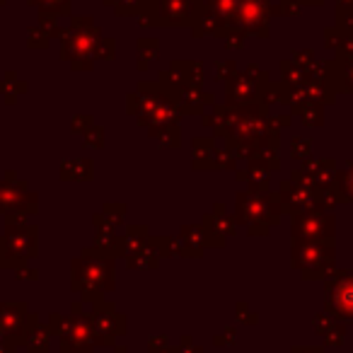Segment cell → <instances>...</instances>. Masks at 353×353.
Segmentation results:
<instances>
[{
  "instance_id": "1",
  "label": "cell",
  "mask_w": 353,
  "mask_h": 353,
  "mask_svg": "<svg viewBox=\"0 0 353 353\" xmlns=\"http://www.w3.org/2000/svg\"><path fill=\"white\" fill-rule=\"evenodd\" d=\"M157 17L162 25H189L201 17V0H157Z\"/></svg>"
},
{
  "instance_id": "2",
  "label": "cell",
  "mask_w": 353,
  "mask_h": 353,
  "mask_svg": "<svg viewBox=\"0 0 353 353\" xmlns=\"http://www.w3.org/2000/svg\"><path fill=\"white\" fill-rule=\"evenodd\" d=\"M112 6H117V12H136L138 8L145 6V0H107Z\"/></svg>"
},
{
  "instance_id": "3",
  "label": "cell",
  "mask_w": 353,
  "mask_h": 353,
  "mask_svg": "<svg viewBox=\"0 0 353 353\" xmlns=\"http://www.w3.org/2000/svg\"><path fill=\"white\" fill-rule=\"evenodd\" d=\"M300 10V3L298 0H281V12H285V15H293V12Z\"/></svg>"
},
{
  "instance_id": "4",
  "label": "cell",
  "mask_w": 353,
  "mask_h": 353,
  "mask_svg": "<svg viewBox=\"0 0 353 353\" xmlns=\"http://www.w3.org/2000/svg\"><path fill=\"white\" fill-rule=\"evenodd\" d=\"M298 3H310V6H322V0H298Z\"/></svg>"
},
{
  "instance_id": "5",
  "label": "cell",
  "mask_w": 353,
  "mask_h": 353,
  "mask_svg": "<svg viewBox=\"0 0 353 353\" xmlns=\"http://www.w3.org/2000/svg\"><path fill=\"white\" fill-rule=\"evenodd\" d=\"M339 3H351V6H353V0H339Z\"/></svg>"
}]
</instances>
